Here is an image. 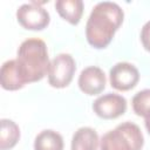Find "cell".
<instances>
[{
	"mask_svg": "<svg viewBox=\"0 0 150 150\" xmlns=\"http://www.w3.org/2000/svg\"><path fill=\"white\" fill-rule=\"evenodd\" d=\"M124 12L112 1H101L94 6L86 23L88 43L96 48H105L123 22Z\"/></svg>",
	"mask_w": 150,
	"mask_h": 150,
	"instance_id": "cell-1",
	"label": "cell"
},
{
	"mask_svg": "<svg viewBox=\"0 0 150 150\" xmlns=\"http://www.w3.org/2000/svg\"><path fill=\"white\" fill-rule=\"evenodd\" d=\"M16 64L25 83L42 80L49 68L47 45L43 40L30 38L21 42L16 52Z\"/></svg>",
	"mask_w": 150,
	"mask_h": 150,
	"instance_id": "cell-2",
	"label": "cell"
},
{
	"mask_svg": "<svg viewBox=\"0 0 150 150\" xmlns=\"http://www.w3.org/2000/svg\"><path fill=\"white\" fill-rule=\"evenodd\" d=\"M144 137L141 128L132 122H123L105 132L100 141L101 150H141Z\"/></svg>",
	"mask_w": 150,
	"mask_h": 150,
	"instance_id": "cell-3",
	"label": "cell"
},
{
	"mask_svg": "<svg viewBox=\"0 0 150 150\" xmlns=\"http://www.w3.org/2000/svg\"><path fill=\"white\" fill-rule=\"evenodd\" d=\"M76 70L74 57L68 53L56 55L49 63L47 77L53 88H66L70 84Z\"/></svg>",
	"mask_w": 150,
	"mask_h": 150,
	"instance_id": "cell-4",
	"label": "cell"
},
{
	"mask_svg": "<svg viewBox=\"0 0 150 150\" xmlns=\"http://www.w3.org/2000/svg\"><path fill=\"white\" fill-rule=\"evenodd\" d=\"M16 20L26 29L41 30L49 25L50 15L40 2L22 4L16 9Z\"/></svg>",
	"mask_w": 150,
	"mask_h": 150,
	"instance_id": "cell-5",
	"label": "cell"
},
{
	"mask_svg": "<svg viewBox=\"0 0 150 150\" xmlns=\"http://www.w3.org/2000/svg\"><path fill=\"white\" fill-rule=\"evenodd\" d=\"M127 105L125 97L120 94L108 93L98 96L93 102V110L101 118L114 120L125 112Z\"/></svg>",
	"mask_w": 150,
	"mask_h": 150,
	"instance_id": "cell-6",
	"label": "cell"
},
{
	"mask_svg": "<svg viewBox=\"0 0 150 150\" xmlns=\"http://www.w3.org/2000/svg\"><path fill=\"white\" fill-rule=\"evenodd\" d=\"M109 81L112 88L127 91L136 87L139 81L138 69L129 62H117L109 70Z\"/></svg>",
	"mask_w": 150,
	"mask_h": 150,
	"instance_id": "cell-7",
	"label": "cell"
},
{
	"mask_svg": "<svg viewBox=\"0 0 150 150\" xmlns=\"http://www.w3.org/2000/svg\"><path fill=\"white\" fill-rule=\"evenodd\" d=\"M107 79L104 71L97 66H89L79 75L77 84L82 93L87 95H97L105 88Z\"/></svg>",
	"mask_w": 150,
	"mask_h": 150,
	"instance_id": "cell-8",
	"label": "cell"
},
{
	"mask_svg": "<svg viewBox=\"0 0 150 150\" xmlns=\"http://www.w3.org/2000/svg\"><path fill=\"white\" fill-rule=\"evenodd\" d=\"M0 83L6 90H19L26 84L19 73L16 60H8L2 63L0 69Z\"/></svg>",
	"mask_w": 150,
	"mask_h": 150,
	"instance_id": "cell-9",
	"label": "cell"
},
{
	"mask_svg": "<svg viewBox=\"0 0 150 150\" xmlns=\"http://www.w3.org/2000/svg\"><path fill=\"white\" fill-rule=\"evenodd\" d=\"M97 146L98 135L90 127L79 128L71 137L70 150H97Z\"/></svg>",
	"mask_w": 150,
	"mask_h": 150,
	"instance_id": "cell-10",
	"label": "cell"
},
{
	"mask_svg": "<svg viewBox=\"0 0 150 150\" xmlns=\"http://www.w3.org/2000/svg\"><path fill=\"white\" fill-rule=\"evenodd\" d=\"M55 8L59 15L70 25H77L83 14L82 0H57Z\"/></svg>",
	"mask_w": 150,
	"mask_h": 150,
	"instance_id": "cell-11",
	"label": "cell"
},
{
	"mask_svg": "<svg viewBox=\"0 0 150 150\" xmlns=\"http://www.w3.org/2000/svg\"><path fill=\"white\" fill-rule=\"evenodd\" d=\"M34 150H63V138L55 130H42L34 139Z\"/></svg>",
	"mask_w": 150,
	"mask_h": 150,
	"instance_id": "cell-12",
	"label": "cell"
},
{
	"mask_svg": "<svg viewBox=\"0 0 150 150\" xmlns=\"http://www.w3.org/2000/svg\"><path fill=\"white\" fill-rule=\"evenodd\" d=\"M0 125V148L1 150H9L16 145L20 138V128L14 121L8 118H2Z\"/></svg>",
	"mask_w": 150,
	"mask_h": 150,
	"instance_id": "cell-13",
	"label": "cell"
},
{
	"mask_svg": "<svg viewBox=\"0 0 150 150\" xmlns=\"http://www.w3.org/2000/svg\"><path fill=\"white\" fill-rule=\"evenodd\" d=\"M131 104L136 115L146 117L150 114V89H143L136 93L132 97Z\"/></svg>",
	"mask_w": 150,
	"mask_h": 150,
	"instance_id": "cell-14",
	"label": "cell"
},
{
	"mask_svg": "<svg viewBox=\"0 0 150 150\" xmlns=\"http://www.w3.org/2000/svg\"><path fill=\"white\" fill-rule=\"evenodd\" d=\"M141 41L145 50L150 52V20L144 23L141 30Z\"/></svg>",
	"mask_w": 150,
	"mask_h": 150,
	"instance_id": "cell-15",
	"label": "cell"
},
{
	"mask_svg": "<svg viewBox=\"0 0 150 150\" xmlns=\"http://www.w3.org/2000/svg\"><path fill=\"white\" fill-rule=\"evenodd\" d=\"M144 118H145V121H144V123H145V128H146L148 132L150 134V114H149L146 117H144Z\"/></svg>",
	"mask_w": 150,
	"mask_h": 150,
	"instance_id": "cell-16",
	"label": "cell"
}]
</instances>
